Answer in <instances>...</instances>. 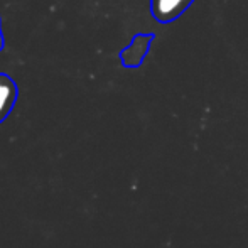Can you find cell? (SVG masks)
<instances>
[{"label":"cell","instance_id":"1","mask_svg":"<svg viewBox=\"0 0 248 248\" xmlns=\"http://www.w3.org/2000/svg\"><path fill=\"white\" fill-rule=\"evenodd\" d=\"M155 34H135L130 44L120 51V62L124 68H139L144 62Z\"/></svg>","mask_w":248,"mask_h":248},{"label":"cell","instance_id":"2","mask_svg":"<svg viewBox=\"0 0 248 248\" xmlns=\"http://www.w3.org/2000/svg\"><path fill=\"white\" fill-rule=\"evenodd\" d=\"M194 0H150V14L160 24H170L179 19Z\"/></svg>","mask_w":248,"mask_h":248},{"label":"cell","instance_id":"3","mask_svg":"<svg viewBox=\"0 0 248 248\" xmlns=\"http://www.w3.org/2000/svg\"><path fill=\"white\" fill-rule=\"evenodd\" d=\"M19 88L17 83L5 73H0V124L10 115L16 107Z\"/></svg>","mask_w":248,"mask_h":248},{"label":"cell","instance_id":"4","mask_svg":"<svg viewBox=\"0 0 248 248\" xmlns=\"http://www.w3.org/2000/svg\"><path fill=\"white\" fill-rule=\"evenodd\" d=\"M3 44H5V39H3V32H2V20H0V52L3 49Z\"/></svg>","mask_w":248,"mask_h":248}]
</instances>
